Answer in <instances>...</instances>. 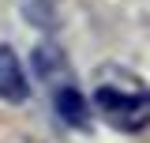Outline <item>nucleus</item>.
I'll list each match as a JSON object with an SVG mask.
<instances>
[{"mask_svg":"<svg viewBox=\"0 0 150 143\" xmlns=\"http://www.w3.org/2000/svg\"><path fill=\"white\" fill-rule=\"evenodd\" d=\"M94 106L116 132H143L150 124V90L128 75H105L94 90Z\"/></svg>","mask_w":150,"mask_h":143,"instance_id":"1","label":"nucleus"},{"mask_svg":"<svg viewBox=\"0 0 150 143\" xmlns=\"http://www.w3.org/2000/svg\"><path fill=\"white\" fill-rule=\"evenodd\" d=\"M0 98L4 102H26L30 98V83H26V72L19 64V56L11 45H0Z\"/></svg>","mask_w":150,"mask_h":143,"instance_id":"2","label":"nucleus"},{"mask_svg":"<svg viewBox=\"0 0 150 143\" xmlns=\"http://www.w3.org/2000/svg\"><path fill=\"white\" fill-rule=\"evenodd\" d=\"M53 106H56V117H60L68 128H79V132L90 128V102H86L75 87H60L56 98H53Z\"/></svg>","mask_w":150,"mask_h":143,"instance_id":"3","label":"nucleus"},{"mask_svg":"<svg viewBox=\"0 0 150 143\" xmlns=\"http://www.w3.org/2000/svg\"><path fill=\"white\" fill-rule=\"evenodd\" d=\"M34 72L41 79H56V75L64 72V53H60L56 41H45V45L34 49Z\"/></svg>","mask_w":150,"mask_h":143,"instance_id":"4","label":"nucleus"}]
</instances>
